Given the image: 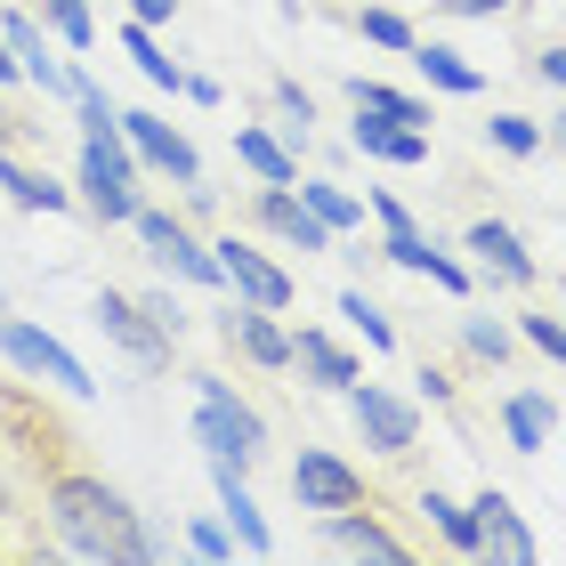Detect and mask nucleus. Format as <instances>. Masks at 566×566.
<instances>
[{"instance_id": "14", "label": "nucleus", "mask_w": 566, "mask_h": 566, "mask_svg": "<svg viewBox=\"0 0 566 566\" xmlns=\"http://www.w3.org/2000/svg\"><path fill=\"white\" fill-rule=\"evenodd\" d=\"M470 510H478V558H502V566H534V534H526V518H518V502L485 485V494H478Z\"/></svg>"}, {"instance_id": "39", "label": "nucleus", "mask_w": 566, "mask_h": 566, "mask_svg": "<svg viewBox=\"0 0 566 566\" xmlns=\"http://www.w3.org/2000/svg\"><path fill=\"white\" fill-rule=\"evenodd\" d=\"M446 17H502V9H518V0H437Z\"/></svg>"}, {"instance_id": "26", "label": "nucleus", "mask_w": 566, "mask_h": 566, "mask_svg": "<svg viewBox=\"0 0 566 566\" xmlns=\"http://www.w3.org/2000/svg\"><path fill=\"white\" fill-rule=\"evenodd\" d=\"M300 202H307V211H316L324 227H332V235H340V227H365V202H356L348 187H332V178H300V187H292Z\"/></svg>"}, {"instance_id": "42", "label": "nucleus", "mask_w": 566, "mask_h": 566, "mask_svg": "<svg viewBox=\"0 0 566 566\" xmlns=\"http://www.w3.org/2000/svg\"><path fill=\"white\" fill-rule=\"evenodd\" d=\"M17 82V57H9V41H0V90H9Z\"/></svg>"}, {"instance_id": "12", "label": "nucleus", "mask_w": 566, "mask_h": 566, "mask_svg": "<svg viewBox=\"0 0 566 566\" xmlns=\"http://www.w3.org/2000/svg\"><path fill=\"white\" fill-rule=\"evenodd\" d=\"M251 219H260L275 243H292V251H332V227L307 211L292 187H268V178H260V195H251Z\"/></svg>"}, {"instance_id": "5", "label": "nucleus", "mask_w": 566, "mask_h": 566, "mask_svg": "<svg viewBox=\"0 0 566 566\" xmlns=\"http://www.w3.org/2000/svg\"><path fill=\"white\" fill-rule=\"evenodd\" d=\"M365 202H373V219H380V260H397V268H413V275H429V283H446V292H470V268H453L446 251L413 227V211H405L389 187H373Z\"/></svg>"}, {"instance_id": "25", "label": "nucleus", "mask_w": 566, "mask_h": 566, "mask_svg": "<svg viewBox=\"0 0 566 566\" xmlns=\"http://www.w3.org/2000/svg\"><path fill=\"white\" fill-rule=\"evenodd\" d=\"M348 106H356V114H380V122H405V130H429V106H421V97H405V90H389V82H365V73L348 82Z\"/></svg>"}, {"instance_id": "9", "label": "nucleus", "mask_w": 566, "mask_h": 566, "mask_svg": "<svg viewBox=\"0 0 566 566\" xmlns=\"http://www.w3.org/2000/svg\"><path fill=\"white\" fill-rule=\"evenodd\" d=\"M114 130L130 138V154H138V163H154V170H170L178 187H195V178H202V154H195L187 138H178V130H170L163 114H114Z\"/></svg>"}, {"instance_id": "7", "label": "nucleus", "mask_w": 566, "mask_h": 566, "mask_svg": "<svg viewBox=\"0 0 566 566\" xmlns=\"http://www.w3.org/2000/svg\"><path fill=\"white\" fill-rule=\"evenodd\" d=\"M211 260H219V275L235 283V292H243L251 307H292V292H300V283L283 275L260 243H243V235H219V243H211Z\"/></svg>"}, {"instance_id": "37", "label": "nucleus", "mask_w": 566, "mask_h": 566, "mask_svg": "<svg viewBox=\"0 0 566 566\" xmlns=\"http://www.w3.org/2000/svg\"><path fill=\"white\" fill-rule=\"evenodd\" d=\"M138 307H146V316H154V324L170 332V340H178V332H187V316H178V300H170V292H146Z\"/></svg>"}, {"instance_id": "11", "label": "nucleus", "mask_w": 566, "mask_h": 566, "mask_svg": "<svg viewBox=\"0 0 566 566\" xmlns=\"http://www.w3.org/2000/svg\"><path fill=\"white\" fill-rule=\"evenodd\" d=\"M0 41H9L17 73H24V82H33L41 97H73V65H57V57H49V33H41V24L24 17V9H9V17H0Z\"/></svg>"}, {"instance_id": "41", "label": "nucleus", "mask_w": 566, "mask_h": 566, "mask_svg": "<svg viewBox=\"0 0 566 566\" xmlns=\"http://www.w3.org/2000/svg\"><path fill=\"white\" fill-rule=\"evenodd\" d=\"M170 9H178V0H130V17H138V24H163Z\"/></svg>"}, {"instance_id": "3", "label": "nucleus", "mask_w": 566, "mask_h": 566, "mask_svg": "<svg viewBox=\"0 0 566 566\" xmlns=\"http://www.w3.org/2000/svg\"><path fill=\"white\" fill-rule=\"evenodd\" d=\"M0 356H9L24 380H49V389H65V397H97V380H90L82 356H73L65 340H49L41 324L9 316V307H0Z\"/></svg>"}, {"instance_id": "24", "label": "nucleus", "mask_w": 566, "mask_h": 566, "mask_svg": "<svg viewBox=\"0 0 566 566\" xmlns=\"http://www.w3.org/2000/svg\"><path fill=\"white\" fill-rule=\"evenodd\" d=\"M235 163H243V170H260L268 187H300V163H292V146H283V138H268V130H251V122L235 130Z\"/></svg>"}, {"instance_id": "19", "label": "nucleus", "mask_w": 566, "mask_h": 566, "mask_svg": "<svg viewBox=\"0 0 566 566\" xmlns=\"http://www.w3.org/2000/svg\"><path fill=\"white\" fill-rule=\"evenodd\" d=\"M0 429H9L33 461H57L65 453V429L49 421V413H33V397H24V389H0Z\"/></svg>"}, {"instance_id": "30", "label": "nucleus", "mask_w": 566, "mask_h": 566, "mask_svg": "<svg viewBox=\"0 0 566 566\" xmlns=\"http://www.w3.org/2000/svg\"><path fill=\"white\" fill-rule=\"evenodd\" d=\"M41 17H49V33H57L65 49H90V41H97V24H90V0H41Z\"/></svg>"}, {"instance_id": "13", "label": "nucleus", "mask_w": 566, "mask_h": 566, "mask_svg": "<svg viewBox=\"0 0 566 566\" xmlns=\"http://www.w3.org/2000/svg\"><path fill=\"white\" fill-rule=\"evenodd\" d=\"M97 332H106V340H122L138 365H170V332L154 324L130 292H97Z\"/></svg>"}, {"instance_id": "4", "label": "nucleus", "mask_w": 566, "mask_h": 566, "mask_svg": "<svg viewBox=\"0 0 566 566\" xmlns=\"http://www.w3.org/2000/svg\"><path fill=\"white\" fill-rule=\"evenodd\" d=\"M130 178H138L130 138H122V130H82V202H90L106 227L138 211V187H130Z\"/></svg>"}, {"instance_id": "22", "label": "nucleus", "mask_w": 566, "mask_h": 566, "mask_svg": "<svg viewBox=\"0 0 566 566\" xmlns=\"http://www.w3.org/2000/svg\"><path fill=\"white\" fill-rule=\"evenodd\" d=\"M405 57L421 65V82H429V90H453V97H478V90H485V73L461 57V49H446V41H413Z\"/></svg>"}, {"instance_id": "8", "label": "nucleus", "mask_w": 566, "mask_h": 566, "mask_svg": "<svg viewBox=\"0 0 566 566\" xmlns=\"http://www.w3.org/2000/svg\"><path fill=\"white\" fill-rule=\"evenodd\" d=\"M292 494H300V510H365V478L348 470L340 453H300L292 461Z\"/></svg>"}, {"instance_id": "28", "label": "nucleus", "mask_w": 566, "mask_h": 566, "mask_svg": "<svg viewBox=\"0 0 566 566\" xmlns=\"http://www.w3.org/2000/svg\"><path fill=\"white\" fill-rule=\"evenodd\" d=\"M502 429H510V446H518V453H543V437H551V397H510V405H502Z\"/></svg>"}, {"instance_id": "16", "label": "nucleus", "mask_w": 566, "mask_h": 566, "mask_svg": "<svg viewBox=\"0 0 566 566\" xmlns=\"http://www.w3.org/2000/svg\"><path fill=\"white\" fill-rule=\"evenodd\" d=\"M461 243L478 251V275H485V283H510V292H526V283H534V260H526V243L510 235L502 219H478Z\"/></svg>"}, {"instance_id": "18", "label": "nucleus", "mask_w": 566, "mask_h": 566, "mask_svg": "<svg viewBox=\"0 0 566 566\" xmlns=\"http://www.w3.org/2000/svg\"><path fill=\"white\" fill-rule=\"evenodd\" d=\"M292 365L316 380V389H356V380H365V365H356L332 332H292Z\"/></svg>"}, {"instance_id": "6", "label": "nucleus", "mask_w": 566, "mask_h": 566, "mask_svg": "<svg viewBox=\"0 0 566 566\" xmlns=\"http://www.w3.org/2000/svg\"><path fill=\"white\" fill-rule=\"evenodd\" d=\"M130 227H138V243L154 251V260H163L170 275H187V283H202V292H211V283H227L219 275V260H211V243H195V227L187 219H170V211H130Z\"/></svg>"}, {"instance_id": "20", "label": "nucleus", "mask_w": 566, "mask_h": 566, "mask_svg": "<svg viewBox=\"0 0 566 566\" xmlns=\"http://www.w3.org/2000/svg\"><path fill=\"white\" fill-rule=\"evenodd\" d=\"M219 510L235 518V543H243L251 558H268V551H275V534H268V518H260V502H251V485H243L235 461H219Z\"/></svg>"}, {"instance_id": "10", "label": "nucleus", "mask_w": 566, "mask_h": 566, "mask_svg": "<svg viewBox=\"0 0 566 566\" xmlns=\"http://www.w3.org/2000/svg\"><path fill=\"white\" fill-rule=\"evenodd\" d=\"M348 405H356V429H365V446H373V453H413L421 413H413L405 397H389V389H365V380H356V389H348Z\"/></svg>"}, {"instance_id": "40", "label": "nucleus", "mask_w": 566, "mask_h": 566, "mask_svg": "<svg viewBox=\"0 0 566 566\" xmlns=\"http://www.w3.org/2000/svg\"><path fill=\"white\" fill-rule=\"evenodd\" d=\"M534 73H543L551 90H566V49H543V57H534Z\"/></svg>"}, {"instance_id": "1", "label": "nucleus", "mask_w": 566, "mask_h": 566, "mask_svg": "<svg viewBox=\"0 0 566 566\" xmlns=\"http://www.w3.org/2000/svg\"><path fill=\"white\" fill-rule=\"evenodd\" d=\"M49 526L73 558H122V566H146L163 558V543L146 534V518L114 494L106 478H82V470H57L49 478Z\"/></svg>"}, {"instance_id": "31", "label": "nucleus", "mask_w": 566, "mask_h": 566, "mask_svg": "<svg viewBox=\"0 0 566 566\" xmlns=\"http://www.w3.org/2000/svg\"><path fill=\"white\" fill-rule=\"evenodd\" d=\"M340 316H348L356 332H365V348H397V324L380 316V307H373L365 292H340Z\"/></svg>"}, {"instance_id": "17", "label": "nucleus", "mask_w": 566, "mask_h": 566, "mask_svg": "<svg viewBox=\"0 0 566 566\" xmlns=\"http://www.w3.org/2000/svg\"><path fill=\"white\" fill-rule=\"evenodd\" d=\"M219 332L251 356V365H268V373H275V365H292V332L275 324V307H235V316H227Z\"/></svg>"}, {"instance_id": "35", "label": "nucleus", "mask_w": 566, "mask_h": 566, "mask_svg": "<svg viewBox=\"0 0 566 566\" xmlns=\"http://www.w3.org/2000/svg\"><path fill=\"white\" fill-rule=\"evenodd\" d=\"M275 106H283V130L307 138V122H316V97H307L300 82H275Z\"/></svg>"}, {"instance_id": "15", "label": "nucleus", "mask_w": 566, "mask_h": 566, "mask_svg": "<svg viewBox=\"0 0 566 566\" xmlns=\"http://www.w3.org/2000/svg\"><path fill=\"white\" fill-rule=\"evenodd\" d=\"M324 551H332V558H380V566H413V551H405L397 534L373 518V510H365V518H356V510H332V518H324Z\"/></svg>"}, {"instance_id": "21", "label": "nucleus", "mask_w": 566, "mask_h": 566, "mask_svg": "<svg viewBox=\"0 0 566 566\" xmlns=\"http://www.w3.org/2000/svg\"><path fill=\"white\" fill-rule=\"evenodd\" d=\"M356 154L373 163H429V130H405V122H380V114H356Z\"/></svg>"}, {"instance_id": "23", "label": "nucleus", "mask_w": 566, "mask_h": 566, "mask_svg": "<svg viewBox=\"0 0 566 566\" xmlns=\"http://www.w3.org/2000/svg\"><path fill=\"white\" fill-rule=\"evenodd\" d=\"M0 187H9V202H17V211H65V187H57V178H49V170H33V163H17V154L9 146H0Z\"/></svg>"}, {"instance_id": "32", "label": "nucleus", "mask_w": 566, "mask_h": 566, "mask_svg": "<svg viewBox=\"0 0 566 566\" xmlns=\"http://www.w3.org/2000/svg\"><path fill=\"white\" fill-rule=\"evenodd\" d=\"M356 33L380 41V49H413V24H405L397 9H365V17H356Z\"/></svg>"}, {"instance_id": "33", "label": "nucleus", "mask_w": 566, "mask_h": 566, "mask_svg": "<svg viewBox=\"0 0 566 566\" xmlns=\"http://www.w3.org/2000/svg\"><path fill=\"white\" fill-rule=\"evenodd\" d=\"M485 138H494L502 154H534V146H543V130H534L526 114H494V122H485Z\"/></svg>"}, {"instance_id": "43", "label": "nucleus", "mask_w": 566, "mask_h": 566, "mask_svg": "<svg viewBox=\"0 0 566 566\" xmlns=\"http://www.w3.org/2000/svg\"><path fill=\"white\" fill-rule=\"evenodd\" d=\"M9 138H17V114H9V106H0V146H9Z\"/></svg>"}, {"instance_id": "36", "label": "nucleus", "mask_w": 566, "mask_h": 566, "mask_svg": "<svg viewBox=\"0 0 566 566\" xmlns=\"http://www.w3.org/2000/svg\"><path fill=\"white\" fill-rule=\"evenodd\" d=\"M526 340L543 348V356H558V365H566V324H558V316H526Z\"/></svg>"}, {"instance_id": "2", "label": "nucleus", "mask_w": 566, "mask_h": 566, "mask_svg": "<svg viewBox=\"0 0 566 566\" xmlns=\"http://www.w3.org/2000/svg\"><path fill=\"white\" fill-rule=\"evenodd\" d=\"M195 437L202 446H211V461H235V470H251V461H260V446H268V429H260V413H251V405L227 389L219 373H195Z\"/></svg>"}, {"instance_id": "27", "label": "nucleus", "mask_w": 566, "mask_h": 566, "mask_svg": "<svg viewBox=\"0 0 566 566\" xmlns=\"http://www.w3.org/2000/svg\"><path fill=\"white\" fill-rule=\"evenodd\" d=\"M421 510H429V526L446 534V543H453L461 558H478V510H470V502H453V494H437V485H429Z\"/></svg>"}, {"instance_id": "29", "label": "nucleus", "mask_w": 566, "mask_h": 566, "mask_svg": "<svg viewBox=\"0 0 566 566\" xmlns=\"http://www.w3.org/2000/svg\"><path fill=\"white\" fill-rule=\"evenodd\" d=\"M122 49L138 57V73H146L154 90H187V73H178V65L163 57V49H154V33H146V24H130V33H122Z\"/></svg>"}, {"instance_id": "34", "label": "nucleus", "mask_w": 566, "mask_h": 566, "mask_svg": "<svg viewBox=\"0 0 566 566\" xmlns=\"http://www.w3.org/2000/svg\"><path fill=\"white\" fill-rule=\"evenodd\" d=\"M187 543H195V558H211V566L235 558V534H227L219 518H195V526H187Z\"/></svg>"}, {"instance_id": "38", "label": "nucleus", "mask_w": 566, "mask_h": 566, "mask_svg": "<svg viewBox=\"0 0 566 566\" xmlns=\"http://www.w3.org/2000/svg\"><path fill=\"white\" fill-rule=\"evenodd\" d=\"M470 348H478V356H494V365H502V356H510V332H502V324H470Z\"/></svg>"}]
</instances>
